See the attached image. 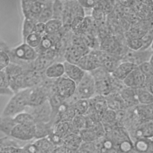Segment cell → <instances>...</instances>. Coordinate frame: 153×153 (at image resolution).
Instances as JSON below:
<instances>
[{"label": "cell", "mask_w": 153, "mask_h": 153, "mask_svg": "<svg viewBox=\"0 0 153 153\" xmlns=\"http://www.w3.org/2000/svg\"><path fill=\"white\" fill-rule=\"evenodd\" d=\"M7 52L10 57L11 62L20 65L25 69H32V62L39 56L36 49L26 42H22Z\"/></svg>", "instance_id": "1"}, {"label": "cell", "mask_w": 153, "mask_h": 153, "mask_svg": "<svg viewBox=\"0 0 153 153\" xmlns=\"http://www.w3.org/2000/svg\"><path fill=\"white\" fill-rule=\"evenodd\" d=\"M30 90V88H25L14 93L5 106L1 115L14 117L25 111L28 106Z\"/></svg>", "instance_id": "2"}, {"label": "cell", "mask_w": 153, "mask_h": 153, "mask_svg": "<svg viewBox=\"0 0 153 153\" xmlns=\"http://www.w3.org/2000/svg\"><path fill=\"white\" fill-rule=\"evenodd\" d=\"M4 70L8 78L9 88L14 93L24 89L25 69L18 64L11 62Z\"/></svg>", "instance_id": "3"}, {"label": "cell", "mask_w": 153, "mask_h": 153, "mask_svg": "<svg viewBox=\"0 0 153 153\" xmlns=\"http://www.w3.org/2000/svg\"><path fill=\"white\" fill-rule=\"evenodd\" d=\"M96 93V83L93 75L90 72H85L81 81L76 85L75 95L78 99H90Z\"/></svg>", "instance_id": "4"}, {"label": "cell", "mask_w": 153, "mask_h": 153, "mask_svg": "<svg viewBox=\"0 0 153 153\" xmlns=\"http://www.w3.org/2000/svg\"><path fill=\"white\" fill-rule=\"evenodd\" d=\"M25 111L30 113L33 117L36 122L50 123L51 120L52 110L48 99L38 106H27Z\"/></svg>", "instance_id": "5"}, {"label": "cell", "mask_w": 153, "mask_h": 153, "mask_svg": "<svg viewBox=\"0 0 153 153\" xmlns=\"http://www.w3.org/2000/svg\"><path fill=\"white\" fill-rule=\"evenodd\" d=\"M76 88V84L65 75L56 79V92L65 99L72 96L75 92Z\"/></svg>", "instance_id": "6"}, {"label": "cell", "mask_w": 153, "mask_h": 153, "mask_svg": "<svg viewBox=\"0 0 153 153\" xmlns=\"http://www.w3.org/2000/svg\"><path fill=\"white\" fill-rule=\"evenodd\" d=\"M146 81V76L137 65L123 81L127 87L137 89L143 87Z\"/></svg>", "instance_id": "7"}, {"label": "cell", "mask_w": 153, "mask_h": 153, "mask_svg": "<svg viewBox=\"0 0 153 153\" xmlns=\"http://www.w3.org/2000/svg\"><path fill=\"white\" fill-rule=\"evenodd\" d=\"M35 126L17 124L13 129L10 137L21 141H28L35 139Z\"/></svg>", "instance_id": "8"}, {"label": "cell", "mask_w": 153, "mask_h": 153, "mask_svg": "<svg viewBox=\"0 0 153 153\" xmlns=\"http://www.w3.org/2000/svg\"><path fill=\"white\" fill-rule=\"evenodd\" d=\"M48 99L46 91L40 85L30 88L28 100V106H36L44 103Z\"/></svg>", "instance_id": "9"}, {"label": "cell", "mask_w": 153, "mask_h": 153, "mask_svg": "<svg viewBox=\"0 0 153 153\" xmlns=\"http://www.w3.org/2000/svg\"><path fill=\"white\" fill-rule=\"evenodd\" d=\"M76 113L72 106L66 103L65 100L63 103L57 109L54 124L59 121L71 123Z\"/></svg>", "instance_id": "10"}, {"label": "cell", "mask_w": 153, "mask_h": 153, "mask_svg": "<svg viewBox=\"0 0 153 153\" xmlns=\"http://www.w3.org/2000/svg\"><path fill=\"white\" fill-rule=\"evenodd\" d=\"M63 64L65 66V75L74 81L77 85L82 79L85 71L76 64H73L66 61H64Z\"/></svg>", "instance_id": "11"}, {"label": "cell", "mask_w": 153, "mask_h": 153, "mask_svg": "<svg viewBox=\"0 0 153 153\" xmlns=\"http://www.w3.org/2000/svg\"><path fill=\"white\" fill-rule=\"evenodd\" d=\"M76 65L85 72H91L102 66L97 57L90 51L82 56Z\"/></svg>", "instance_id": "12"}, {"label": "cell", "mask_w": 153, "mask_h": 153, "mask_svg": "<svg viewBox=\"0 0 153 153\" xmlns=\"http://www.w3.org/2000/svg\"><path fill=\"white\" fill-rule=\"evenodd\" d=\"M45 77L56 79L65 75V66L63 62L56 61L50 64L44 71Z\"/></svg>", "instance_id": "13"}, {"label": "cell", "mask_w": 153, "mask_h": 153, "mask_svg": "<svg viewBox=\"0 0 153 153\" xmlns=\"http://www.w3.org/2000/svg\"><path fill=\"white\" fill-rule=\"evenodd\" d=\"M90 24L87 17H76L71 22V30L74 34L81 35L88 30Z\"/></svg>", "instance_id": "14"}, {"label": "cell", "mask_w": 153, "mask_h": 153, "mask_svg": "<svg viewBox=\"0 0 153 153\" xmlns=\"http://www.w3.org/2000/svg\"><path fill=\"white\" fill-rule=\"evenodd\" d=\"M137 66L133 62H127L121 63L112 72V75L115 78L123 81Z\"/></svg>", "instance_id": "15"}, {"label": "cell", "mask_w": 153, "mask_h": 153, "mask_svg": "<svg viewBox=\"0 0 153 153\" xmlns=\"http://www.w3.org/2000/svg\"><path fill=\"white\" fill-rule=\"evenodd\" d=\"M82 143V140L79 133L71 132L63 139V145L68 149L77 151Z\"/></svg>", "instance_id": "16"}, {"label": "cell", "mask_w": 153, "mask_h": 153, "mask_svg": "<svg viewBox=\"0 0 153 153\" xmlns=\"http://www.w3.org/2000/svg\"><path fill=\"white\" fill-rule=\"evenodd\" d=\"M138 138H153V120H143L136 129Z\"/></svg>", "instance_id": "17"}, {"label": "cell", "mask_w": 153, "mask_h": 153, "mask_svg": "<svg viewBox=\"0 0 153 153\" xmlns=\"http://www.w3.org/2000/svg\"><path fill=\"white\" fill-rule=\"evenodd\" d=\"M37 149V153H53L56 146L48 137L36 139L33 142Z\"/></svg>", "instance_id": "18"}, {"label": "cell", "mask_w": 153, "mask_h": 153, "mask_svg": "<svg viewBox=\"0 0 153 153\" xmlns=\"http://www.w3.org/2000/svg\"><path fill=\"white\" fill-rule=\"evenodd\" d=\"M16 124L14 117L3 115L0 117V131L7 136H10L11 133Z\"/></svg>", "instance_id": "19"}, {"label": "cell", "mask_w": 153, "mask_h": 153, "mask_svg": "<svg viewBox=\"0 0 153 153\" xmlns=\"http://www.w3.org/2000/svg\"><path fill=\"white\" fill-rule=\"evenodd\" d=\"M51 132L59 137L63 139L71 132L70 123L65 121H57L53 125Z\"/></svg>", "instance_id": "20"}, {"label": "cell", "mask_w": 153, "mask_h": 153, "mask_svg": "<svg viewBox=\"0 0 153 153\" xmlns=\"http://www.w3.org/2000/svg\"><path fill=\"white\" fill-rule=\"evenodd\" d=\"M52 131V126L49 123L36 122L35 139H39L48 136Z\"/></svg>", "instance_id": "21"}, {"label": "cell", "mask_w": 153, "mask_h": 153, "mask_svg": "<svg viewBox=\"0 0 153 153\" xmlns=\"http://www.w3.org/2000/svg\"><path fill=\"white\" fill-rule=\"evenodd\" d=\"M136 112L142 120H153V104H140L137 106Z\"/></svg>", "instance_id": "22"}, {"label": "cell", "mask_w": 153, "mask_h": 153, "mask_svg": "<svg viewBox=\"0 0 153 153\" xmlns=\"http://www.w3.org/2000/svg\"><path fill=\"white\" fill-rule=\"evenodd\" d=\"M14 118L16 124L32 127H35L36 125V121L30 113L26 111L17 114L14 117Z\"/></svg>", "instance_id": "23"}, {"label": "cell", "mask_w": 153, "mask_h": 153, "mask_svg": "<svg viewBox=\"0 0 153 153\" xmlns=\"http://www.w3.org/2000/svg\"><path fill=\"white\" fill-rule=\"evenodd\" d=\"M70 123L71 132L79 133V132L87 127V120L85 115H76Z\"/></svg>", "instance_id": "24"}, {"label": "cell", "mask_w": 153, "mask_h": 153, "mask_svg": "<svg viewBox=\"0 0 153 153\" xmlns=\"http://www.w3.org/2000/svg\"><path fill=\"white\" fill-rule=\"evenodd\" d=\"M54 0H47L45 6L38 19V22L46 23L53 17V4Z\"/></svg>", "instance_id": "25"}, {"label": "cell", "mask_w": 153, "mask_h": 153, "mask_svg": "<svg viewBox=\"0 0 153 153\" xmlns=\"http://www.w3.org/2000/svg\"><path fill=\"white\" fill-rule=\"evenodd\" d=\"M63 27L62 20L52 18L45 23V34L53 33L60 30Z\"/></svg>", "instance_id": "26"}, {"label": "cell", "mask_w": 153, "mask_h": 153, "mask_svg": "<svg viewBox=\"0 0 153 153\" xmlns=\"http://www.w3.org/2000/svg\"><path fill=\"white\" fill-rule=\"evenodd\" d=\"M76 115H85L88 111L90 104L88 99H80L72 105Z\"/></svg>", "instance_id": "27"}, {"label": "cell", "mask_w": 153, "mask_h": 153, "mask_svg": "<svg viewBox=\"0 0 153 153\" xmlns=\"http://www.w3.org/2000/svg\"><path fill=\"white\" fill-rule=\"evenodd\" d=\"M37 22L30 19L29 18L25 17L23 25H22V35L23 38V42H24L26 40V38L28 35L30 33L34 32L35 26Z\"/></svg>", "instance_id": "28"}, {"label": "cell", "mask_w": 153, "mask_h": 153, "mask_svg": "<svg viewBox=\"0 0 153 153\" xmlns=\"http://www.w3.org/2000/svg\"><path fill=\"white\" fill-rule=\"evenodd\" d=\"M137 99L140 104H153V94L150 92L141 88L136 89Z\"/></svg>", "instance_id": "29"}, {"label": "cell", "mask_w": 153, "mask_h": 153, "mask_svg": "<svg viewBox=\"0 0 153 153\" xmlns=\"http://www.w3.org/2000/svg\"><path fill=\"white\" fill-rule=\"evenodd\" d=\"M66 1L62 0H54L53 4V18L62 20L65 10Z\"/></svg>", "instance_id": "30"}, {"label": "cell", "mask_w": 153, "mask_h": 153, "mask_svg": "<svg viewBox=\"0 0 153 153\" xmlns=\"http://www.w3.org/2000/svg\"><path fill=\"white\" fill-rule=\"evenodd\" d=\"M79 134L82 142H93L99 139L97 133L93 130L88 128L81 130L79 132Z\"/></svg>", "instance_id": "31"}, {"label": "cell", "mask_w": 153, "mask_h": 153, "mask_svg": "<svg viewBox=\"0 0 153 153\" xmlns=\"http://www.w3.org/2000/svg\"><path fill=\"white\" fill-rule=\"evenodd\" d=\"M42 36L43 35L34 32L27 36L24 42H26L32 48L36 49L39 46L42 39Z\"/></svg>", "instance_id": "32"}, {"label": "cell", "mask_w": 153, "mask_h": 153, "mask_svg": "<svg viewBox=\"0 0 153 153\" xmlns=\"http://www.w3.org/2000/svg\"><path fill=\"white\" fill-rule=\"evenodd\" d=\"M116 114L112 109H108L103 114L101 118V123L104 125L112 124L115 121Z\"/></svg>", "instance_id": "33"}, {"label": "cell", "mask_w": 153, "mask_h": 153, "mask_svg": "<svg viewBox=\"0 0 153 153\" xmlns=\"http://www.w3.org/2000/svg\"><path fill=\"white\" fill-rule=\"evenodd\" d=\"M149 139L150 138H138L134 144V148L139 153H145L148 148Z\"/></svg>", "instance_id": "34"}, {"label": "cell", "mask_w": 153, "mask_h": 153, "mask_svg": "<svg viewBox=\"0 0 153 153\" xmlns=\"http://www.w3.org/2000/svg\"><path fill=\"white\" fill-rule=\"evenodd\" d=\"M138 67L143 73L146 79L150 78L153 79V68L149 62H142L138 65Z\"/></svg>", "instance_id": "35"}, {"label": "cell", "mask_w": 153, "mask_h": 153, "mask_svg": "<svg viewBox=\"0 0 153 153\" xmlns=\"http://www.w3.org/2000/svg\"><path fill=\"white\" fill-rule=\"evenodd\" d=\"M11 63V59L6 51H0V71L4 70Z\"/></svg>", "instance_id": "36"}, {"label": "cell", "mask_w": 153, "mask_h": 153, "mask_svg": "<svg viewBox=\"0 0 153 153\" xmlns=\"http://www.w3.org/2000/svg\"><path fill=\"white\" fill-rule=\"evenodd\" d=\"M144 44V42L143 41L142 38H134L130 39L128 42V47L134 51H137L140 49Z\"/></svg>", "instance_id": "37"}, {"label": "cell", "mask_w": 153, "mask_h": 153, "mask_svg": "<svg viewBox=\"0 0 153 153\" xmlns=\"http://www.w3.org/2000/svg\"><path fill=\"white\" fill-rule=\"evenodd\" d=\"M91 16L93 19L96 21H102L105 17V12L104 11L99 7L96 6L92 9Z\"/></svg>", "instance_id": "38"}, {"label": "cell", "mask_w": 153, "mask_h": 153, "mask_svg": "<svg viewBox=\"0 0 153 153\" xmlns=\"http://www.w3.org/2000/svg\"><path fill=\"white\" fill-rule=\"evenodd\" d=\"M78 4L84 9H93L94 8L98 2L99 0H76Z\"/></svg>", "instance_id": "39"}, {"label": "cell", "mask_w": 153, "mask_h": 153, "mask_svg": "<svg viewBox=\"0 0 153 153\" xmlns=\"http://www.w3.org/2000/svg\"><path fill=\"white\" fill-rule=\"evenodd\" d=\"M134 148V145L129 140H123L119 144V149L123 153H127Z\"/></svg>", "instance_id": "40"}, {"label": "cell", "mask_w": 153, "mask_h": 153, "mask_svg": "<svg viewBox=\"0 0 153 153\" xmlns=\"http://www.w3.org/2000/svg\"><path fill=\"white\" fill-rule=\"evenodd\" d=\"M0 88H2V89L10 88L8 78L5 70H2L0 71Z\"/></svg>", "instance_id": "41"}, {"label": "cell", "mask_w": 153, "mask_h": 153, "mask_svg": "<svg viewBox=\"0 0 153 153\" xmlns=\"http://www.w3.org/2000/svg\"><path fill=\"white\" fill-rule=\"evenodd\" d=\"M35 32L39 33L42 35L45 34V23L37 22L35 26Z\"/></svg>", "instance_id": "42"}, {"label": "cell", "mask_w": 153, "mask_h": 153, "mask_svg": "<svg viewBox=\"0 0 153 153\" xmlns=\"http://www.w3.org/2000/svg\"><path fill=\"white\" fill-rule=\"evenodd\" d=\"M77 151H71L63 145L56 146L53 153H76Z\"/></svg>", "instance_id": "43"}, {"label": "cell", "mask_w": 153, "mask_h": 153, "mask_svg": "<svg viewBox=\"0 0 153 153\" xmlns=\"http://www.w3.org/2000/svg\"><path fill=\"white\" fill-rule=\"evenodd\" d=\"M145 153H153V138L149 139L148 145Z\"/></svg>", "instance_id": "44"}, {"label": "cell", "mask_w": 153, "mask_h": 153, "mask_svg": "<svg viewBox=\"0 0 153 153\" xmlns=\"http://www.w3.org/2000/svg\"><path fill=\"white\" fill-rule=\"evenodd\" d=\"M10 48H8L7 44L0 38V51H8Z\"/></svg>", "instance_id": "45"}, {"label": "cell", "mask_w": 153, "mask_h": 153, "mask_svg": "<svg viewBox=\"0 0 153 153\" xmlns=\"http://www.w3.org/2000/svg\"><path fill=\"white\" fill-rule=\"evenodd\" d=\"M149 91L153 94V79H152L149 84Z\"/></svg>", "instance_id": "46"}, {"label": "cell", "mask_w": 153, "mask_h": 153, "mask_svg": "<svg viewBox=\"0 0 153 153\" xmlns=\"http://www.w3.org/2000/svg\"><path fill=\"white\" fill-rule=\"evenodd\" d=\"M149 62L150 63V64L151 65V66H152V68H153V54L151 56L150 59H149Z\"/></svg>", "instance_id": "47"}, {"label": "cell", "mask_w": 153, "mask_h": 153, "mask_svg": "<svg viewBox=\"0 0 153 153\" xmlns=\"http://www.w3.org/2000/svg\"><path fill=\"white\" fill-rule=\"evenodd\" d=\"M151 48L153 51V39H152V41L151 42Z\"/></svg>", "instance_id": "48"}, {"label": "cell", "mask_w": 153, "mask_h": 153, "mask_svg": "<svg viewBox=\"0 0 153 153\" xmlns=\"http://www.w3.org/2000/svg\"><path fill=\"white\" fill-rule=\"evenodd\" d=\"M62 1H72V0H62Z\"/></svg>", "instance_id": "49"}, {"label": "cell", "mask_w": 153, "mask_h": 153, "mask_svg": "<svg viewBox=\"0 0 153 153\" xmlns=\"http://www.w3.org/2000/svg\"><path fill=\"white\" fill-rule=\"evenodd\" d=\"M76 153H78V152H76Z\"/></svg>", "instance_id": "50"}]
</instances>
